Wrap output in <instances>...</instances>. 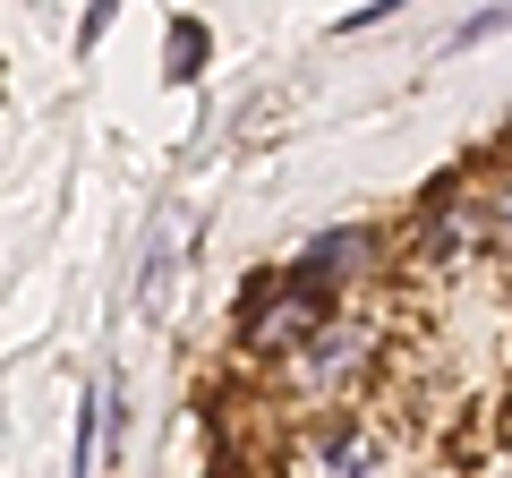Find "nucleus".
<instances>
[{
    "mask_svg": "<svg viewBox=\"0 0 512 478\" xmlns=\"http://www.w3.org/2000/svg\"><path fill=\"white\" fill-rule=\"evenodd\" d=\"M376 257H384V239L367 231V222H342V231H316L308 248H299L291 282H308L316 299H342V291H359V282H376Z\"/></svg>",
    "mask_w": 512,
    "mask_h": 478,
    "instance_id": "2",
    "label": "nucleus"
},
{
    "mask_svg": "<svg viewBox=\"0 0 512 478\" xmlns=\"http://www.w3.org/2000/svg\"><path fill=\"white\" fill-rule=\"evenodd\" d=\"M367 368H376V333H367V325H342V316H333V325H325V333H316V342L291 359V385L308 393V402H333V393H350Z\"/></svg>",
    "mask_w": 512,
    "mask_h": 478,
    "instance_id": "3",
    "label": "nucleus"
},
{
    "mask_svg": "<svg viewBox=\"0 0 512 478\" xmlns=\"http://www.w3.org/2000/svg\"><path fill=\"white\" fill-rule=\"evenodd\" d=\"M504 436H512V385H504Z\"/></svg>",
    "mask_w": 512,
    "mask_h": 478,
    "instance_id": "7",
    "label": "nucleus"
},
{
    "mask_svg": "<svg viewBox=\"0 0 512 478\" xmlns=\"http://www.w3.org/2000/svg\"><path fill=\"white\" fill-rule=\"evenodd\" d=\"M333 299H316L308 282H291V274H256V291L239 299V350L248 359H265V368H291L299 350L316 342V333L333 325Z\"/></svg>",
    "mask_w": 512,
    "mask_h": 478,
    "instance_id": "1",
    "label": "nucleus"
},
{
    "mask_svg": "<svg viewBox=\"0 0 512 478\" xmlns=\"http://www.w3.org/2000/svg\"><path fill=\"white\" fill-rule=\"evenodd\" d=\"M163 60H171V77H197L205 69V26H171V43H163Z\"/></svg>",
    "mask_w": 512,
    "mask_h": 478,
    "instance_id": "5",
    "label": "nucleus"
},
{
    "mask_svg": "<svg viewBox=\"0 0 512 478\" xmlns=\"http://www.w3.org/2000/svg\"><path fill=\"white\" fill-rule=\"evenodd\" d=\"M487 239H495V248H512V188H495V197H487Z\"/></svg>",
    "mask_w": 512,
    "mask_h": 478,
    "instance_id": "6",
    "label": "nucleus"
},
{
    "mask_svg": "<svg viewBox=\"0 0 512 478\" xmlns=\"http://www.w3.org/2000/svg\"><path fill=\"white\" fill-rule=\"evenodd\" d=\"M299 478H402L393 470V453L376 444V427L359 419H333L308 436V453H299Z\"/></svg>",
    "mask_w": 512,
    "mask_h": 478,
    "instance_id": "4",
    "label": "nucleus"
}]
</instances>
